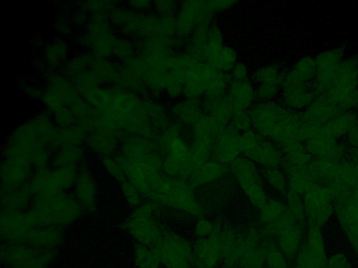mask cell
<instances>
[{"mask_svg": "<svg viewBox=\"0 0 358 268\" xmlns=\"http://www.w3.org/2000/svg\"><path fill=\"white\" fill-rule=\"evenodd\" d=\"M213 141L193 139L189 147L190 158L194 169L210 161Z\"/></svg>", "mask_w": 358, "mask_h": 268, "instance_id": "obj_36", "label": "cell"}, {"mask_svg": "<svg viewBox=\"0 0 358 268\" xmlns=\"http://www.w3.org/2000/svg\"><path fill=\"white\" fill-rule=\"evenodd\" d=\"M215 225L206 219L199 220L194 227V232L199 238L209 237L214 231Z\"/></svg>", "mask_w": 358, "mask_h": 268, "instance_id": "obj_52", "label": "cell"}, {"mask_svg": "<svg viewBox=\"0 0 358 268\" xmlns=\"http://www.w3.org/2000/svg\"><path fill=\"white\" fill-rule=\"evenodd\" d=\"M265 263V247L264 244H262L245 258L240 268H263Z\"/></svg>", "mask_w": 358, "mask_h": 268, "instance_id": "obj_46", "label": "cell"}, {"mask_svg": "<svg viewBox=\"0 0 358 268\" xmlns=\"http://www.w3.org/2000/svg\"><path fill=\"white\" fill-rule=\"evenodd\" d=\"M302 196L306 223L322 228L335 212V198L331 189L317 184Z\"/></svg>", "mask_w": 358, "mask_h": 268, "instance_id": "obj_9", "label": "cell"}, {"mask_svg": "<svg viewBox=\"0 0 358 268\" xmlns=\"http://www.w3.org/2000/svg\"><path fill=\"white\" fill-rule=\"evenodd\" d=\"M309 165L306 166H282L287 177L289 191L303 195L318 184Z\"/></svg>", "mask_w": 358, "mask_h": 268, "instance_id": "obj_24", "label": "cell"}, {"mask_svg": "<svg viewBox=\"0 0 358 268\" xmlns=\"http://www.w3.org/2000/svg\"><path fill=\"white\" fill-rule=\"evenodd\" d=\"M51 171L56 186L62 191L69 188L76 183L78 174L76 166L57 167Z\"/></svg>", "mask_w": 358, "mask_h": 268, "instance_id": "obj_38", "label": "cell"}, {"mask_svg": "<svg viewBox=\"0 0 358 268\" xmlns=\"http://www.w3.org/2000/svg\"><path fill=\"white\" fill-rule=\"evenodd\" d=\"M173 3V1H157L156 2V8L162 17H171L173 16L175 8Z\"/></svg>", "mask_w": 358, "mask_h": 268, "instance_id": "obj_55", "label": "cell"}, {"mask_svg": "<svg viewBox=\"0 0 358 268\" xmlns=\"http://www.w3.org/2000/svg\"><path fill=\"white\" fill-rule=\"evenodd\" d=\"M224 47L221 30L215 25H210L199 61L213 66Z\"/></svg>", "mask_w": 358, "mask_h": 268, "instance_id": "obj_30", "label": "cell"}, {"mask_svg": "<svg viewBox=\"0 0 358 268\" xmlns=\"http://www.w3.org/2000/svg\"><path fill=\"white\" fill-rule=\"evenodd\" d=\"M109 129L107 131H99L91 137L90 145L96 151L104 154H108L113 151L116 145V138Z\"/></svg>", "mask_w": 358, "mask_h": 268, "instance_id": "obj_40", "label": "cell"}, {"mask_svg": "<svg viewBox=\"0 0 358 268\" xmlns=\"http://www.w3.org/2000/svg\"><path fill=\"white\" fill-rule=\"evenodd\" d=\"M0 221L1 237L8 243H22L35 227L27 213L21 210L2 209Z\"/></svg>", "mask_w": 358, "mask_h": 268, "instance_id": "obj_14", "label": "cell"}, {"mask_svg": "<svg viewBox=\"0 0 358 268\" xmlns=\"http://www.w3.org/2000/svg\"><path fill=\"white\" fill-rule=\"evenodd\" d=\"M342 110L326 96L314 100L301 116V120L325 125L337 117Z\"/></svg>", "mask_w": 358, "mask_h": 268, "instance_id": "obj_22", "label": "cell"}, {"mask_svg": "<svg viewBox=\"0 0 358 268\" xmlns=\"http://www.w3.org/2000/svg\"><path fill=\"white\" fill-rule=\"evenodd\" d=\"M327 258L322 228L308 225L294 265L299 268H325Z\"/></svg>", "mask_w": 358, "mask_h": 268, "instance_id": "obj_11", "label": "cell"}, {"mask_svg": "<svg viewBox=\"0 0 358 268\" xmlns=\"http://www.w3.org/2000/svg\"><path fill=\"white\" fill-rule=\"evenodd\" d=\"M103 164L108 174L119 184L127 179L123 170L115 159L106 156L103 159Z\"/></svg>", "mask_w": 358, "mask_h": 268, "instance_id": "obj_50", "label": "cell"}, {"mask_svg": "<svg viewBox=\"0 0 358 268\" xmlns=\"http://www.w3.org/2000/svg\"><path fill=\"white\" fill-rule=\"evenodd\" d=\"M285 195V204L288 211L297 222L306 224L303 196L289 190Z\"/></svg>", "mask_w": 358, "mask_h": 268, "instance_id": "obj_42", "label": "cell"}, {"mask_svg": "<svg viewBox=\"0 0 358 268\" xmlns=\"http://www.w3.org/2000/svg\"><path fill=\"white\" fill-rule=\"evenodd\" d=\"M153 248L165 268H192L193 247L180 235L164 230L160 239Z\"/></svg>", "mask_w": 358, "mask_h": 268, "instance_id": "obj_8", "label": "cell"}, {"mask_svg": "<svg viewBox=\"0 0 358 268\" xmlns=\"http://www.w3.org/2000/svg\"><path fill=\"white\" fill-rule=\"evenodd\" d=\"M316 75L315 60L310 56H305L298 60L292 70L286 75L302 82H309Z\"/></svg>", "mask_w": 358, "mask_h": 268, "instance_id": "obj_34", "label": "cell"}, {"mask_svg": "<svg viewBox=\"0 0 358 268\" xmlns=\"http://www.w3.org/2000/svg\"><path fill=\"white\" fill-rule=\"evenodd\" d=\"M242 153L241 134L231 124L224 126L214 139L212 147L213 161L224 165L231 164Z\"/></svg>", "mask_w": 358, "mask_h": 268, "instance_id": "obj_13", "label": "cell"}, {"mask_svg": "<svg viewBox=\"0 0 358 268\" xmlns=\"http://www.w3.org/2000/svg\"><path fill=\"white\" fill-rule=\"evenodd\" d=\"M212 14L206 1H183L176 17V34L181 37L192 34L199 24L210 23Z\"/></svg>", "mask_w": 358, "mask_h": 268, "instance_id": "obj_12", "label": "cell"}, {"mask_svg": "<svg viewBox=\"0 0 358 268\" xmlns=\"http://www.w3.org/2000/svg\"><path fill=\"white\" fill-rule=\"evenodd\" d=\"M249 112L254 130L271 140L283 154L301 142V118L286 106L271 100L258 102Z\"/></svg>", "mask_w": 358, "mask_h": 268, "instance_id": "obj_1", "label": "cell"}, {"mask_svg": "<svg viewBox=\"0 0 358 268\" xmlns=\"http://www.w3.org/2000/svg\"><path fill=\"white\" fill-rule=\"evenodd\" d=\"M309 82L295 80L287 75L282 83V96L285 106L294 109L307 108L314 100L315 91L308 86Z\"/></svg>", "mask_w": 358, "mask_h": 268, "instance_id": "obj_17", "label": "cell"}, {"mask_svg": "<svg viewBox=\"0 0 358 268\" xmlns=\"http://www.w3.org/2000/svg\"><path fill=\"white\" fill-rule=\"evenodd\" d=\"M357 117L352 113L339 114L337 117L324 125L327 135L336 140L348 135L356 126Z\"/></svg>", "mask_w": 358, "mask_h": 268, "instance_id": "obj_33", "label": "cell"}, {"mask_svg": "<svg viewBox=\"0 0 358 268\" xmlns=\"http://www.w3.org/2000/svg\"><path fill=\"white\" fill-rule=\"evenodd\" d=\"M227 97L232 103L236 112L248 110L253 105L255 89L249 79L234 80L231 79L227 89Z\"/></svg>", "mask_w": 358, "mask_h": 268, "instance_id": "obj_23", "label": "cell"}, {"mask_svg": "<svg viewBox=\"0 0 358 268\" xmlns=\"http://www.w3.org/2000/svg\"><path fill=\"white\" fill-rule=\"evenodd\" d=\"M357 125L358 126V118H357Z\"/></svg>", "mask_w": 358, "mask_h": 268, "instance_id": "obj_60", "label": "cell"}, {"mask_svg": "<svg viewBox=\"0 0 358 268\" xmlns=\"http://www.w3.org/2000/svg\"><path fill=\"white\" fill-rule=\"evenodd\" d=\"M325 268H354V267L345 253L338 251L328 257Z\"/></svg>", "mask_w": 358, "mask_h": 268, "instance_id": "obj_49", "label": "cell"}, {"mask_svg": "<svg viewBox=\"0 0 358 268\" xmlns=\"http://www.w3.org/2000/svg\"><path fill=\"white\" fill-rule=\"evenodd\" d=\"M196 268H215V267H197Z\"/></svg>", "mask_w": 358, "mask_h": 268, "instance_id": "obj_58", "label": "cell"}, {"mask_svg": "<svg viewBox=\"0 0 358 268\" xmlns=\"http://www.w3.org/2000/svg\"><path fill=\"white\" fill-rule=\"evenodd\" d=\"M280 88L271 85L258 84L255 89V96L259 102L271 101Z\"/></svg>", "mask_w": 358, "mask_h": 268, "instance_id": "obj_51", "label": "cell"}, {"mask_svg": "<svg viewBox=\"0 0 358 268\" xmlns=\"http://www.w3.org/2000/svg\"><path fill=\"white\" fill-rule=\"evenodd\" d=\"M193 254L195 267H215L223 258L221 245L213 232L208 237L196 239L193 246Z\"/></svg>", "mask_w": 358, "mask_h": 268, "instance_id": "obj_19", "label": "cell"}, {"mask_svg": "<svg viewBox=\"0 0 358 268\" xmlns=\"http://www.w3.org/2000/svg\"><path fill=\"white\" fill-rule=\"evenodd\" d=\"M238 62L236 50L229 46L223 47L213 67L224 73L231 72Z\"/></svg>", "mask_w": 358, "mask_h": 268, "instance_id": "obj_44", "label": "cell"}, {"mask_svg": "<svg viewBox=\"0 0 358 268\" xmlns=\"http://www.w3.org/2000/svg\"><path fill=\"white\" fill-rule=\"evenodd\" d=\"M75 198L83 209L92 210L95 207L96 188L91 175L82 171L75 183Z\"/></svg>", "mask_w": 358, "mask_h": 268, "instance_id": "obj_27", "label": "cell"}, {"mask_svg": "<svg viewBox=\"0 0 358 268\" xmlns=\"http://www.w3.org/2000/svg\"><path fill=\"white\" fill-rule=\"evenodd\" d=\"M241 151L244 156L265 168H278L283 161V153L269 139L250 129L241 134Z\"/></svg>", "mask_w": 358, "mask_h": 268, "instance_id": "obj_7", "label": "cell"}, {"mask_svg": "<svg viewBox=\"0 0 358 268\" xmlns=\"http://www.w3.org/2000/svg\"><path fill=\"white\" fill-rule=\"evenodd\" d=\"M350 161L358 163V148H353L350 154Z\"/></svg>", "mask_w": 358, "mask_h": 268, "instance_id": "obj_56", "label": "cell"}, {"mask_svg": "<svg viewBox=\"0 0 358 268\" xmlns=\"http://www.w3.org/2000/svg\"><path fill=\"white\" fill-rule=\"evenodd\" d=\"M30 163L14 158H6L1 165V188H14L24 186L29 178Z\"/></svg>", "mask_w": 358, "mask_h": 268, "instance_id": "obj_21", "label": "cell"}, {"mask_svg": "<svg viewBox=\"0 0 358 268\" xmlns=\"http://www.w3.org/2000/svg\"><path fill=\"white\" fill-rule=\"evenodd\" d=\"M324 96L342 110L356 105L358 96V61L343 59L331 79Z\"/></svg>", "mask_w": 358, "mask_h": 268, "instance_id": "obj_3", "label": "cell"}, {"mask_svg": "<svg viewBox=\"0 0 358 268\" xmlns=\"http://www.w3.org/2000/svg\"><path fill=\"white\" fill-rule=\"evenodd\" d=\"M83 156L82 150L76 146L64 147L56 155L54 163L57 167L76 166Z\"/></svg>", "mask_w": 358, "mask_h": 268, "instance_id": "obj_43", "label": "cell"}, {"mask_svg": "<svg viewBox=\"0 0 358 268\" xmlns=\"http://www.w3.org/2000/svg\"><path fill=\"white\" fill-rule=\"evenodd\" d=\"M353 249H354V251H355V254H356L357 257L358 258V245H357L356 246H355V247L353 248Z\"/></svg>", "mask_w": 358, "mask_h": 268, "instance_id": "obj_57", "label": "cell"}, {"mask_svg": "<svg viewBox=\"0 0 358 268\" xmlns=\"http://www.w3.org/2000/svg\"><path fill=\"white\" fill-rule=\"evenodd\" d=\"M152 202L200 217L203 209L196 199L192 187L185 180L164 177Z\"/></svg>", "mask_w": 358, "mask_h": 268, "instance_id": "obj_4", "label": "cell"}, {"mask_svg": "<svg viewBox=\"0 0 358 268\" xmlns=\"http://www.w3.org/2000/svg\"><path fill=\"white\" fill-rule=\"evenodd\" d=\"M55 249L38 248L20 243L1 246V260L8 268H47L55 257Z\"/></svg>", "mask_w": 358, "mask_h": 268, "instance_id": "obj_6", "label": "cell"}, {"mask_svg": "<svg viewBox=\"0 0 358 268\" xmlns=\"http://www.w3.org/2000/svg\"><path fill=\"white\" fill-rule=\"evenodd\" d=\"M231 125L238 132L247 131L252 126V119L248 110L237 112L234 115Z\"/></svg>", "mask_w": 358, "mask_h": 268, "instance_id": "obj_48", "label": "cell"}, {"mask_svg": "<svg viewBox=\"0 0 358 268\" xmlns=\"http://www.w3.org/2000/svg\"><path fill=\"white\" fill-rule=\"evenodd\" d=\"M231 169L250 203L260 208L267 199L256 163L245 156H239L231 164Z\"/></svg>", "mask_w": 358, "mask_h": 268, "instance_id": "obj_10", "label": "cell"}, {"mask_svg": "<svg viewBox=\"0 0 358 268\" xmlns=\"http://www.w3.org/2000/svg\"><path fill=\"white\" fill-rule=\"evenodd\" d=\"M259 219L263 225L271 224L279 219L287 210L285 202L278 199H270L259 208Z\"/></svg>", "mask_w": 358, "mask_h": 268, "instance_id": "obj_37", "label": "cell"}, {"mask_svg": "<svg viewBox=\"0 0 358 268\" xmlns=\"http://www.w3.org/2000/svg\"><path fill=\"white\" fill-rule=\"evenodd\" d=\"M231 72V80H244L248 79V70L243 62H237Z\"/></svg>", "mask_w": 358, "mask_h": 268, "instance_id": "obj_53", "label": "cell"}, {"mask_svg": "<svg viewBox=\"0 0 358 268\" xmlns=\"http://www.w3.org/2000/svg\"><path fill=\"white\" fill-rule=\"evenodd\" d=\"M226 172V166L215 161H209L194 170L188 180L192 187H197L210 183L222 177Z\"/></svg>", "mask_w": 358, "mask_h": 268, "instance_id": "obj_29", "label": "cell"}, {"mask_svg": "<svg viewBox=\"0 0 358 268\" xmlns=\"http://www.w3.org/2000/svg\"><path fill=\"white\" fill-rule=\"evenodd\" d=\"M120 186L128 204L133 207H136L140 204L141 193L127 179L120 183Z\"/></svg>", "mask_w": 358, "mask_h": 268, "instance_id": "obj_47", "label": "cell"}, {"mask_svg": "<svg viewBox=\"0 0 358 268\" xmlns=\"http://www.w3.org/2000/svg\"><path fill=\"white\" fill-rule=\"evenodd\" d=\"M62 241V233L58 227H34L21 244L38 248L55 249Z\"/></svg>", "mask_w": 358, "mask_h": 268, "instance_id": "obj_25", "label": "cell"}, {"mask_svg": "<svg viewBox=\"0 0 358 268\" xmlns=\"http://www.w3.org/2000/svg\"><path fill=\"white\" fill-rule=\"evenodd\" d=\"M231 76L210 65L208 66L205 98L224 96L227 91Z\"/></svg>", "mask_w": 358, "mask_h": 268, "instance_id": "obj_31", "label": "cell"}, {"mask_svg": "<svg viewBox=\"0 0 358 268\" xmlns=\"http://www.w3.org/2000/svg\"><path fill=\"white\" fill-rule=\"evenodd\" d=\"M305 224L292 220L279 231L277 244L288 261L294 260L303 243Z\"/></svg>", "mask_w": 358, "mask_h": 268, "instance_id": "obj_18", "label": "cell"}, {"mask_svg": "<svg viewBox=\"0 0 358 268\" xmlns=\"http://www.w3.org/2000/svg\"><path fill=\"white\" fill-rule=\"evenodd\" d=\"M32 195L28 185L14 188H1V205L5 209L21 210Z\"/></svg>", "mask_w": 358, "mask_h": 268, "instance_id": "obj_32", "label": "cell"}, {"mask_svg": "<svg viewBox=\"0 0 358 268\" xmlns=\"http://www.w3.org/2000/svg\"><path fill=\"white\" fill-rule=\"evenodd\" d=\"M208 66V64L193 58L184 77L182 95L186 99L199 100L205 96Z\"/></svg>", "mask_w": 358, "mask_h": 268, "instance_id": "obj_20", "label": "cell"}, {"mask_svg": "<svg viewBox=\"0 0 358 268\" xmlns=\"http://www.w3.org/2000/svg\"><path fill=\"white\" fill-rule=\"evenodd\" d=\"M157 203L148 202L137 207L129 216L125 228L130 235L140 244L153 247L160 239L164 230L155 220Z\"/></svg>", "mask_w": 358, "mask_h": 268, "instance_id": "obj_5", "label": "cell"}, {"mask_svg": "<svg viewBox=\"0 0 358 268\" xmlns=\"http://www.w3.org/2000/svg\"><path fill=\"white\" fill-rule=\"evenodd\" d=\"M289 268H299V267H296V266L294 265L293 267H289Z\"/></svg>", "mask_w": 358, "mask_h": 268, "instance_id": "obj_59", "label": "cell"}, {"mask_svg": "<svg viewBox=\"0 0 358 268\" xmlns=\"http://www.w3.org/2000/svg\"><path fill=\"white\" fill-rule=\"evenodd\" d=\"M234 1H206L208 9L212 13L223 11L231 7Z\"/></svg>", "mask_w": 358, "mask_h": 268, "instance_id": "obj_54", "label": "cell"}, {"mask_svg": "<svg viewBox=\"0 0 358 268\" xmlns=\"http://www.w3.org/2000/svg\"><path fill=\"white\" fill-rule=\"evenodd\" d=\"M206 114L210 116L222 126L231 122L236 110L227 96L205 98L201 103Z\"/></svg>", "mask_w": 358, "mask_h": 268, "instance_id": "obj_26", "label": "cell"}, {"mask_svg": "<svg viewBox=\"0 0 358 268\" xmlns=\"http://www.w3.org/2000/svg\"><path fill=\"white\" fill-rule=\"evenodd\" d=\"M266 264L268 268H289L288 260L274 241L264 244Z\"/></svg>", "mask_w": 358, "mask_h": 268, "instance_id": "obj_41", "label": "cell"}, {"mask_svg": "<svg viewBox=\"0 0 358 268\" xmlns=\"http://www.w3.org/2000/svg\"><path fill=\"white\" fill-rule=\"evenodd\" d=\"M304 146L315 159L340 162L345 155L344 147L327 135L324 128L317 135L306 140Z\"/></svg>", "mask_w": 358, "mask_h": 268, "instance_id": "obj_15", "label": "cell"}, {"mask_svg": "<svg viewBox=\"0 0 358 268\" xmlns=\"http://www.w3.org/2000/svg\"><path fill=\"white\" fill-rule=\"evenodd\" d=\"M171 113L180 123L192 126L203 117L201 103L199 100L185 99L171 107Z\"/></svg>", "mask_w": 358, "mask_h": 268, "instance_id": "obj_28", "label": "cell"}, {"mask_svg": "<svg viewBox=\"0 0 358 268\" xmlns=\"http://www.w3.org/2000/svg\"><path fill=\"white\" fill-rule=\"evenodd\" d=\"M254 77L258 84L271 85L280 88L284 79L280 70L272 65L259 68L255 71Z\"/></svg>", "mask_w": 358, "mask_h": 268, "instance_id": "obj_39", "label": "cell"}, {"mask_svg": "<svg viewBox=\"0 0 358 268\" xmlns=\"http://www.w3.org/2000/svg\"><path fill=\"white\" fill-rule=\"evenodd\" d=\"M82 210L76 198L58 191L35 196L27 214L35 227H59L73 223Z\"/></svg>", "mask_w": 358, "mask_h": 268, "instance_id": "obj_2", "label": "cell"}, {"mask_svg": "<svg viewBox=\"0 0 358 268\" xmlns=\"http://www.w3.org/2000/svg\"><path fill=\"white\" fill-rule=\"evenodd\" d=\"M264 176L268 183L277 191L286 193L288 191L285 173L278 168H266Z\"/></svg>", "mask_w": 358, "mask_h": 268, "instance_id": "obj_45", "label": "cell"}, {"mask_svg": "<svg viewBox=\"0 0 358 268\" xmlns=\"http://www.w3.org/2000/svg\"><path fill=\"white\" fill-rule=\"evenodd\" d=\"M343 51L335 48L324 51L315 59L316 75L313 82L315 93H324L331 79L343 61Z\"/></svg>", "mask_w": 358, "mask_h": 268, "instance_id": "obj_16", "label": "cell"}, {"mask_svg": "<svg viewBox=\"0 0 358 268\" xmlns=\"http://www.w3.org/2000/svg\"><path fill=\"white\" fill-rule=\"evenodd\" d=\"M134 258L136 268H160L162 265L159 255L153 247L140 244L134 246Z\"/></svg>", "mask_w": 358, "mask_h": 268, "instance_id": "obj_35", "label": "cell"}]
</instances>
